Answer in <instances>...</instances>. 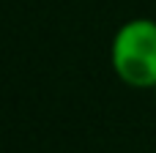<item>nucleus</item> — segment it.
Wrapping results in <instances>:
<instances>
[{
	"label": "nucleus",
	"instance_id": "1",
	"mask_svg": "<svg viewBox=\"0 0 156 153\" xmlns=\"http://www.w3.org/2000/svg\"><path fill=\"white\" fill-rule=\"evenodd\" d=\"M110 66L115 77L134 90L156 88V19H126L110 44Z\"/></svg>",
	"mask_w": 156,
	"mask_h": 153
},
{
	"label": "nucleus",
	"instance_id": "2",
	"mask_svg": "<svg viewBox=\"0 0 156 153\" xmlns=\"http://www.w3.org/2000/svg\"><path fill=\"white\" fill-rule=\"evenodd\" d=\"M154 93H156V88H154Z\"/></svg>",
	"mask_w": 156,
	"mask_h": 153
}]
</instances>
